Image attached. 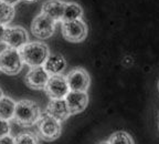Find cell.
Instances as JSON below:
<instances>
[{
    "instance_id": "603a6c76",
    "label": "cell",
    "mask_w": 159,
    "mask_h": 144,
    "mask_svg": "<svg viewBox=\"0 0 159 144\" xmlns=\"http://www.w3.org/2000/svg\"><path fill=\"white\" fill-rule=\"evenodd\" d=\"M1 1L9 3V5H11V6H15V5H17V3L19 2L20 0H1Z\"/></svg>"
},
{
    "instance_id": "9a60e30c",
    "label": "cell",
    "mask_w": 159,
    "mask_h": 144,
    "mask_svg": "<svg viewBox=\"0 0 159 144\" xmlns=\"http://www.w3.org/2000/svg\"><path fill=\"white\" fill-rule=\"evenodd\" d=\"M83 17V9L82 7L76 2H66L65 3L64 12L62 16V22H67V21H74V20H80Z\"/></svg>"
},
{
    "instance_id": "8fae6325",
    "label": "cell",
    "mask_w": 159,
    "mask_h": 144,
    "mask_svg": "<svg viewBox=\"0 0 159 144\" xmlns=\"http://www.w3.org/2000/svg\"><path fill=\"white\" fill-rule=\"evenodd\" d=\"M66 105L71 114H76L82 112L89 103V95L86 92L81 91H70L64 98Z\"/></svg>"
},
{
    "instance_id": "7c38bea8",
    "label": "cell",
    "mask_w": 159,
    "mask_h": 144,
    "mask_svg": "<svg viewBox=\"0 0 159 144\" xmlns=\"http://www.w3.org/2000/svg\"><path fill=\"white\" fill-rule=\"evenodd\" d=\"M47 114L61 122L66 120L71 113L64 99H51L47 107Z\"/></svg>"
},
{
    "instance_id": "8992f818",
    "label": "cell",
    "mask_w": 159,
    "mask_h": 144,
    "mask_svg": "<svg viewBox=\"0 0 159 144\" xmlns=\"http://www.w3.org/2000/svg\"><path fill=\"white\" fill-rule=\"evenodd\" d=\"M31 31L33 36L39 39H48L52 37L54 33L55 21L43 13H40L33 19L31 23Z\"/></svg>"
},
{
    "instance_id": "e0dca14e",
    "label": "cell",
    "mask_w": 159,
    "mask_h": 144,
    "mask_svg": "<svg viewBox=\"0 0 159 144\" xmlns=\"http://www.w3.org/2000/svg\"><path fill=\"white\" fill-rule=\"evenodd\" d=\"M15 18V7L0 0V25H8Z\"/></svg>"
},
{
    "instance_id": "7a4b0ae2",
    "label": "cell",
    "mask_w": 159,
    "mask_h": 144,
    "mask_svg": "<svg viewBox=\"0 0 159 144\" xmlns=\"http://www.w3.org/2000/svg\"><path fill=\"white\" fill-rule=\"evenodd\" d=\"M41 117L39 105L30 100H21L16 103L13 119L23 127H31L37 123Z\"/></svg>"
},
{
    "instance_id": "4316f807",
    "label": "cell",
    "mask_w": 159,
    "mask_h": 144,
    "mask_svg": "<svg viewBox=\"0 0 159 144\" xmlns=\"http://www.w3.org/2000/svg\"><path fill=\"white\" fill-rule=\"evenodd\" d=\"M158 89H159V83H158Z\"/></svg>"
},
{
    "instance_id": "d4e9b609",
    "label": "cell",
    "mask_w": 159,
    "mask_h": 144,
    "mask_svg": "<svg viewBox=\"0 0 159 144\" xmlns=\"http://www.w3.org/2000/svg\"><path fill=\"white\" fill-rule=\"evenodd\" d=\"M99 144H109V143H108V141H106V142H102V143H99Z\"/></svg>"
},
{
    "instance_id": "4fadbf2b",
    "label": "cell",
    "mask_w": 159,
    "mask_h": 144,
    "mask_svg": "<svg viewBox=\"0 0 159 144\" xmlns=\"http://www.w3.org/2000/svg\"><path fill=\"white\" fill-rule=\"evenodd\" d=\"M65 3L66 2H64L62 0H48L42 5L41 13L51 18L55 22L61 21L63 12H64Z\"/></svg>"
},
{
    "instance_id": "cb8c5ba5",
    "label": "cell",
    "mask_w": 159,
    "mask_h": 144,
    "mask_svg": "<svg viewBox=\"0 0 159 144\" xmlns=\"http://www.w3.org/2000/svg\"><path fill=\"white\" fill-rule=\"evenodd\" d=\"M3 97V92H2V90L0 89V100H1V98Z\"/></svg>"
},
{
    "instance_id": "277c9868",
    "label": "cell",
    "mask_w": 159,
    "mask_h": 144,
    "mask_svg": "<svg viewBox=\"0 0 159 144\" xmlns=\"http://www.w3.org/2000/svg\"><path fill=\"white\" fill-rule=\"evenodd\" d=\"M38 130L40 137L45 141H53L61 134V123L51 115H41L38 120Z\"/></svg>"
},
{
    "instance_id": "d6986e66",
    "label": "cell",
    "mask_w": 159,
    "mask_h": 144,
    "mask_svg": "<svg viewBox=\"0 0 159 144\" xmlns=\"http://www.w3.org/2000/svg\"><path fill=\"white\" fill-rule=\"evenodd\" d=\"M15 144H40L39 137L30 132H23L15 137Z\"/></svg>"
},
{
    "instance_id": "484cf974",
    "label": "cell",
    "mask_w": 159,
    "mask_h": 144,
    "mask_svg": "<svg viewBox=\"0 0 159 144\" xmlns=\"http://www.w3.org/2000/svg\"><path fill=\"white\" fill-rule=\"evenodd\" d=\"M25 1H29V2H32V1H35V0H25Z\"/></svg>"
},
{
    "instance_id": "ffe728a7",
    "label": "cell",
    "mask_w": 159,
    "mask_h": 144,
    "mask_svg": "<svg viewBox=\"0 0 159 144\" xmlns=\"http://www.w3.org/2000/svg\"><path fill=\"white\" fill-rule=\"evenodd\" d=\"M9 132H10L9 122L6 121V120L0 119V137L8 135V134H9Z\"/></svg>"
},
{
    "instance_id": "6da1fadb",
    "label": "cell",
    "mask_w": 159,
    "mask_h": 144,
    "mask_svg": "<svg viewBox=\"0 0 159 144\" xmlns=\"http://www.w3.org/2000/svg\"><path fill=\"white\" fill-rule=\"evenodd\" d=\"M22 62L29 67H41L49 57V48L42 42H28L19 49Z\"/></svg>"
},
{
    "instance_id": "44dd1931",
    "label": "cell",
    "mask_w": 159,
    "mask_h": 144,
    "mask_svg": "<svg viewBox=\"0 0 159 144\" xmlns=\"http://www.w3.org/2000/svg\"><path fill=\"white\" fill-rule=\"evenodd\" d=\"M0 144H15V137H10L9 134L0 137Z\"/></svg>"
},
{
    "instance_id": "ba28073f",
    "label": "cell",
    "mask_w": 159,
    "mask_h": 144,
    "mask_svg": "<svg viewBox=\"0 0 159 144\" xmlns=\"http://www.w3.org/2000/svg\"><path fill=\"white\" fill-rule=\"evenodd\" d=\"M65 78H66L70 91L86 92L89 87V82H91L89 75L82 68H76L70 71Z\"/></svg>"
},
{
    "instance_id": "9c48e42d",
    "label": "cell",
    "mask_w": 159,
    "mask_h": 144,
    "mask_svg": "<svg viewBox=\"0 0 159 144\" xmlns=\"http://www.w3.org/2000/svg\"><path fill=\"white\" fill-rule=\"evenodd\" d=\"M3 42L8 48L19 50L28 43V33L22 27H8L6 28Z\"/></svg>"
},
{
    "instance_id": "3957f363",
    "label": "cell",
    "mask_w": 159,
    "mask_h": 144,
    "mask_svg": "<svg viewBox=\"0 0 159 144\" xmlns=\"http://www.w3.org/2000/svg\"><path fill=\"white\" fill-rule=\"evenodd\" d=\"M22 59L19 50L6 48L0 52V70L6 74H17L22 69Z\"/></svg>"
},
{
    "instance_id": "52a82bcc",
    "label": "cell",
    "mask_w": 159,
    "mask_h": 144,
    "mask_svg": "<svg viewBox=\"0 0 159 144\" xmlns=\"http://www.w3.org/2000/svg\"><path fill=\"white\" fill-rule=\"evenodd\" d=\"M44 90L51 99H64L70 92L66 78L61 74L50 75Z\"/></svg>"
},
{
    "instance_id": "ac0fdd59",
    "label": "cell",
    "mask_w": 159,
    "mask_h": 144,
    "mask_svg": "<svg viewBox=\"0 0 159 144\" xmlns=\"http://www.w3.org/2000/svg\"><path fill=\"white\" fill-rule=\"evenodd\" d=\"M109 144H134L132 137L125 131H117L107 140Z\"/></svg>"
},
{
    "instance_id": "30bf717a",
    "label": "cell",
    "mask_w": 159,
    "mask_h": 144,
    "mask_svg": "<svg viewBox=\"0 0 159 144\" xmlns=\"http://www.w3.org/2000/svg\"><path fill=\"white\" fill-rule=\"evenodd\" d=\"M50 74L45 71L43 65L33 67L25 75V83L32 89H44L49 81Z\"/></svg>"
},
{
    "instance_id": "5b68a950",
    "label": "cell",
    "mask_w": 159,
    "mask_h": 144,
    "mask_svg": "<svg viewBox=\"0 0 159 144\" xmlns=\"http://www.w3.org/2000/svg\"><path fill=\"white\" fill-rule=\"evenodd\" d=\"M62 33L70 42H81L86 38L87 27L82 19L62 22Z\"/></svg>"
},
{
    "instance_id": "5bb4252c",
    "label": "cell",
    "mask_w": 159,
    "mask_h": 144,
    "mask_svg": "<svg viewBox=\"0 0 159 144\" xmlns=\"http://www.w3.org/2000/svg\"><path fill=\"white\" fill-rule=\"evenodd\" d=\"M43 68L50 75L61 74L66 68V61L62 55L53 53V55H49V57L47 58Z\"/></svg>"
},
{
    "instance_id": "2e32d148",
    "label": "cell",
    "mask_w": 159,
    "mask_h": 144,
    "mask_svg": "<svg viewBox=\"0 0 159 144\" xmlns=\"http://www.w3.org/2000/svg\"><path fill=\"white\" fill-rule=\"evenodd\" d=\"M16 110V102L11 98L2 97L0 100V119L9 121L13 119Z\"/></svg>"
},
{
    "instance_id": "7402d4cb",
    "label": "cell",
    "mask_w": 159,
    "mask_h": 144,
    "mask_svg": "<svg viewBox=\"0 0 159 144\" xmlns=\"http://www.w3.org/2000/svg\"><path fill=\"white\" fill-rule=\"evenodd\" d=\"M5 32H6V27L3 25H0V42H3Z\"/></svg>"
}]
</instances>
